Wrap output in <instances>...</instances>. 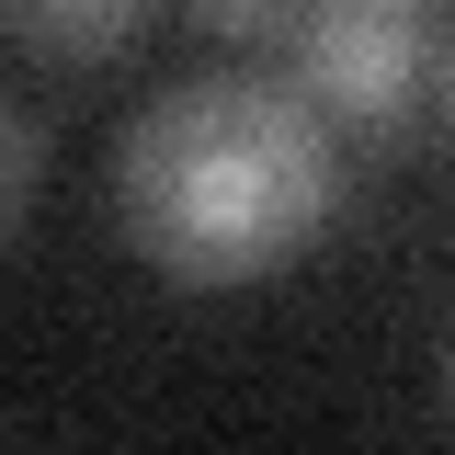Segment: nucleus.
<instances>
[{"label":"nucleus","instance_id":"1","mask_svg":"<svg viewBox=\"0 0 455 455\" xmlns=\"http://www.w3.org/2000/svg\"><path fill=\"white\" fill-rule=\"evenodd\" d=\"M341 125L296 80H171L114 137V228L182 296L284 274L341 217Z\"/></svg>","mask_w":455,"mask_h":455},{"label":"nucleus","instance_id":"2","mask_svg":"<svg viewBox=\"0 0 455 455\" xmlns=\"http://www.w3.org/2000/svg\"><path fill=\"white\" fill-rule=\"evenodd\" d=\"M284 57H296V92L331 114L341 137H398L421 114V92H433L421 12H376V0H307Z\"/></svg>","mask_w":455,"mask_h":455},{"label":"nucleus","instance_id":"3","mask_svg":"<svg viewBox=\"0 0 455 455\" xmlns=\"http://www.w3.org/2000/svg\"><path fill=\"white\" fill-rule=\"evenodd\" d=\"M148 23H160V0H0V35L35 46V57H57V68L125 57Z\"/></svg>","mask_w":455,"mask_h":455},{"label":"nucleus","instance_id":"4","mask_svg":"<svg viewBox=\"0 0 455 455\" xmlns=\"http://www.w3.org/2000/svg\"><path fill=\"white\" fill-rule=\"evenodd\" d=\"M194 12V35H217V46H284L296 23H307V0H182Z\"/></svg>","mask_w":455,"mask_h":455},{"label":"nucleus","instance_id":"5","mask_svg":"<svg viewBox=\"0 0 455 455\" xmlns=\"http://www.w3.org/2000/svg\"><path fill=\"white\" fill-rule=\"evenodd\" d=\"M35 171H46V137H35V114L0 92V239L23 228V205H35Z\"/></svg>","mask_w":455,"mask_h":455},{"label":"nucleus","instance_id":"6","mask_svg":"<svg viewBox=\"0 0 455 455\" xmlns=\"http://www.w3.org/2000/svg\"><path fill=\"white\" fill-rule=\"evenodd\" d=\"M433 103H444V137H455V35H444V57H433Z\"/></svg>","mask_w":455,"mask_h":455},{"label":"nucleus","instance_id":"7","mask_svg":"<svg viewBox=\"0 0 455 455\" xmlns=\"http://www.w3.org/2000/svg\"><path fill=\"white\" fill-rule=\"evenodd\" d=\"M376 12H421V0H376Z\"/></svg>","mask_w":455,"mask_h":455},{"label":"nucleus","instance_id":"8","mask_svg":"<svg viewBox=\"0 0 455 455\" xmlns=\"http://www.w3.org/2000/svg\"><path fill=\"white\" fill-rule=\"evenodd\" d=\"M444 376H455V341H444Z\"/></svg>","mask_w":455,"mask_h":455}]
</instances>
